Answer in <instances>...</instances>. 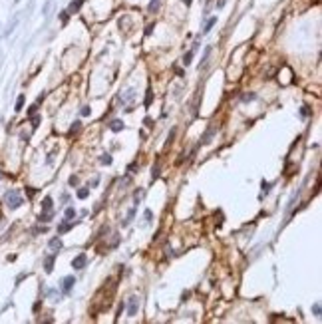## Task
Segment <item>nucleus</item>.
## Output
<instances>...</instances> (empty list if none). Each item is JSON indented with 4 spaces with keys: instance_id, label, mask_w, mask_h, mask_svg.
I'll return each instance as SVG.
<instances>
[{
    "instance_id": "f03ea898",
    "label": "nucleus",
    "mask_w": 322,
    "mask_h": 324,
    "mask_svg": "<svg viewBox=\"0 0 322 324\" xmlns=\"http://www.w3.org/2000/svg\"><path fill=\"white\" fill-rule=\"evenodd\" d=\"M85 265H88V255L85 253H80L78 257L72 258V268H78V271H80V268H84Z\"/></svg>"
},
{
    "instance_id": "473e14b6",
    "label": "nucleus",
    "mask_w": 322,
    "mask_h": 324,
    "mask_svg": "<svg viewBox=\"0 0 322 324\" xmlns=\"http://www.w3.org/2000/svg\"><path fill=\"white\" fill-rule=\"evenodd\" d=\"M191 2H193V0H183V4H185V6H191Z\"/></svg>"
},
{
    "instance_id": "20e7f679",
    "label": "nucleus",
    "mask_w": 322,
    "mask_h": 324,
    "mask_svg": "<svg viewBox=\"0 0 322 324\" xmlns=\"http://www.w3.org/2000/svg\"><path fill=\"white\" fill-rule=\"evenodd\" d=\"M137 308H139V300L133 296V298H129V308H127V316H135L137 314Z\"/></svg>"
},
{
    "instance_id": "2eb2a0df",
    "label": "nucleus",
    "mask_w": 322,
    "mask_h": 324,
    "mask_svg": "<svg viewBox=\"0 0 322 324\" xmlns=\"http://www.w3.org/2000/svg\"><path fill=\"white\" fill-rule=\"evenodd\" d=\"M213 133H215V127L207 129V133H205L203 137H201V141H203V143H209V141H211V137H213Z\"/></svg>"
},
{
    "instance_id": "a878e982",
    "label": "nucleus",
    "mask_w": 322,
    "mask_h": 324,
    "mask_svg": "<svg viewBox=\"0 0 322 324\" xmlns=\"http://www.w3.org/2000/svg\"><path fill=\"white\" fill-rule=\"evenodd\" d=\"M312 314L314 316H320V304H318V302H316V304H312Z\"/></svg>"
},
{
    "instance_id": "6e6552de",
    "label": "nucleus",
    "mask_w": 322,
    "mask_h": 324,
    "mask_svg": "<svg viewBox=\"0 0 322 324\" xmlns=\"http://www.w3.org/2000/svg\"><path fill=\"white\" fill-rule=\"evenodd\" d=\"M215 24H217V16H213V18H209L207 22H205V26H203V34H209V32H211V28H213Z\"/></svg>"
},
{
    "instance_id": "6ab92c4d",
    "label": "nucleus",
    "mask_w": 322,
    "mask_h": 324,
    "mask_svg": "<svg viewBox=\"0 0 322 324\" xmlns=\"http://www.w3.org/2000/svg\"><path fill=\"white\" fill-rule=\"evenodd\" d=\"M24 100H26V98H24V94H20V95H18V100H16V111H20V110H22Z\"/></svg>"
},
{
    "instance_id": "c756f323",
    "label": "nucleus",
    "mask_w": 322,
    "mask_h": 324,
    "mask_svg": "<svg viewBox=\"0 0 322 324\" xmlns=\"http://www.w3.org/2000/svg\"><path fill=\"white\" fill-rule=\"evenodd\" d=\"M151 217H153V213L147 209V211H145V221H147V223H151Z\"/></svg>"
},
{
    "instance_id": "5701e85b",
    "label": "nucleus",
    "mask_w": 322,
    "mask_h": 324,
    "mask_svg": "<svg viewBox=\"0 0 322 324\" xmlns=\"http://www.w3.org/2000/svg\"><path fill=\"white\" fill-rule=\"evenodd\" d=\"M261 189H262V193L266 195V193L270 191V183H269V181H262V183H261Z\"/></svg>"
},
{
    "instance_id": "c85d7f7f",
    "label": "nucleus",
    "mask_w": 322,
    "mask_h": 324,
    "mask_svg": "<svg viewBox=\"0 0 322 324\" xmlns=\"http://www.w3.org/2000/svg\"><path fill=\"white\" fill-rule=\"evenodd\" d=\"M36 110H38V104H34L32 107H30V110H28V115H30V117H32V115L36 114Z\"/></svg>"
},
{
    "instance_id": "dca6fc26",
    "label": "nucleus",
    "mask_w": 322,
    "mask_h": 324,
    "mask_svg": "<svg viewBox=\"0 0 322 324\" xmlns=\"http://www.w3.org/2000/svg\"><path fill=\"white\" fill-rule=\"evenodd\" d=\"M147 10L155 14L157 10H159V0H151V2H149V6H147Z\"/></svg>"
},
{
    "instance_id": "393cba45",
    "label": "nucleus",
    "mask_w": 322,
    "mask_h": 324,
    "mask_svg": "<svg viewBox=\"0 0 322 324\" xmlns=\"http://www.w3.org/2000/svg\"><path fill=\"white\" fill-rule=\"evenodd\" d=\"M78 183H80V177H78V175H72V177H70V185H72V187H76Z\"/></svg>"
},
{
    "instance_id": "a211bd4d",
    "label": "nucleus",
    "mask_w": 322,
    "mask_h": 324,
    "mask_svg": "<svg viewBox=\"0 0 322 324\" xmlns=\"http://www.w3.org/2000/svg\"><path fill=\"white\" fill-rule=\"evenodd\" d=\"M191 60H193V50H189V52H187V54L183 56V64H185V66H189V64H191Z\"/></svg>"
},
{
    "instance_id": "39448f33",
    "label": "nucleus",
    "mask_w": 322,
    "mask_h": 324,
    "mask_svg": "<svg viewBox=\"0 0 322 324\" xmlns=\"http://www.w3.org/2000/svg\"><path fill=\"white\" fill-rule=\"evenodd\" d=\"M54 261H56V255H48V257L44 258V271L46 272L54 271Z\"/></svg>"
},
{
    "instance_id": "9b49d317",
    "label": "nucleus",
    "mask_w": 322,
    "mask_h": 324,
    "mask_svg": "<svg viewBox=\"0 0 322 324\" xmlns=\"http://www.w3.org/2000/svg\"><path fill=\"white\" fill-rule=\"evenodd\" d=\"M42 211H44V213L52 211V197H44V201H42Z\"/></svg>"
},
{
    "instance_id": "1a4fd4ad",
    "label": "nucleus",
    "mask_w": 322,
    "mask_h": 324,
    "mask_svg": "<svg viewBox=\"0 0 322 324\" xmlns=\"http://www.w3.org/2000/svg\"><path fill=\"white\" fill-rule=\"evenodd\" d=\"M123 125H125V124H123L121 119H114V121L109 124V129H111V131H121Z\"/></svg>"
},
{
    "instance_id": "4468645a",
    "label": "nucleus",
    "mask_w": 322,
    "mask_h": 324,
    "mask_svg": "<svg viewBox=\"0 0 322 324\" xmlns=\"http://www.w3.org/2000/svg\"><path fill=\"white\" fill-rule=\"evenodd\" d=\"M64 217H66L68 221H72L74 217H76V209H74V207H68V209L64 211Z\"/></svg>"
},
{
    "instance_id": "423d86ee",
    "label": "nucleus",
    "mask_w": 322,
    "mask_h": 324,
    "mask_svg": "<svg viewBox=\"0 0 322 324\" xmlns=\"http://www.w3.org/2000/svg\"><path fill=\"white\" fill-rule=\"evenodd\" d=\"M72 227H74V221H64V223H60L58 225V235H64V233H68V231L72 229Z\"/></svg>"
},
{
    "instance_id": "9d476101",
    "label": "nucleus",
    "mask_w": 322,
    "mask_h": 324,
    "mask_svg": "<svg viewBox=\"0 0 322 324\" xmlns=\"http://www.w3.org/2000/svg\"><path fill=\"white\" fill-rule=\"evenodd\" d=\"M48 247L52 249V251H56V253H58V251H62V241H60V239H50Z\"/></svg>"
},
{
    "instance_id": "f257e3e1",
    "label": "nucleus",
    "mask_w": 322,
    "mask_h": 324,
    "mask_svg": "<svg viewBox=\"0 0 322 324\" xmlns=\"http://www.w3.org/2000/svg\"><path fill=\"white\" fill-rule=\"evenodd\" d=\"M4 201H6V205H8L10 209H18V207L24 203L22 195H20L18 191H14V189H10V191L4 193Z\"/></svg>"
},
{
    "instance_id": "2f4dec72",
    "label": "nucleus",
    "mask_w": 322,
    "mask_h": 324,
    "mask_svg": "<svg viewBox=\"0 0 322 324\" xmlns=\"http://www.w3.org/2000/svg\"><path fill=\"white\" fill-rule=\"evenodd\" d=\"M151 30H153V24H149V26L145 28V34H151Z\"/></svg>"
},
{
    "instance_id": "0eeeda50",
    "label": "nucleus",
    "mask_w": 322,
    "mask_h": 324,
    "mask_svg": "<svg viewBox=\"0 0 322 324\" xmlns=\"http://www.w3.org/2000/svg\"><path fill=\"white\" fill-rule=\"evenodd\" d=\"M84 2H85V0H76V2H72V4H70V8H68L66 12H68V14H76L78 10L82 8V4H84Z\"/></svg>"
},
{
    "instance_id": "7c9ffc66",
    "label": "nucleus",
    "mask_w": 322,
    "mask_h": 324,
    "mask_svg": "<svg viewBox=\"0 0 322 324\" xmlns=\"http://www.w3.org/2000/svg\"><path fill=\"white\" fill-rule=\"evenodd\" d=\"M90 114H92V110L88 107V105H85V107H82V115H90Z\"/></svg>"
},
{
    "instance_id": "f8f14e48",
    "label": "nucleus",
    "mask_w": 322,
    "mask_h": 324,
    "mask_svg": "<svg viewBox=\"0 0 322 324\" xmlns=\"http://www.w3.org/2000/svg\"><path fill=\"white\" fill-rule=\"evenodd\" d=\"M135 211H137V205H133L131 209H129V213H127V219L123 221V225H129L133 221V217H135Z\"/></svg>"
},
{
    "instance_id": "bb28decb",
    "label": "nucleus",
    "mask_w": 322,
    "mask_h": 324,
    "mask_svg": "<svg viewBox=\"0 0 322 324\" xmlns=\"http://www.w3.org/2000/svg\"><path fill=\"white\" fill-rule=\"evenodd\" d=\"M255 98H256L255 94H246V95H243V101H253Z\"/></svg>"
},
{
    "instance_id": "4be33fe9",
    "label": "nucleus",
    "mask_w": 322,
    "mask_h": 324,
    "mask_svg": "<svg viewBox=\"0 0 322 324\" xmlns=\"http://www.w3.org/2000/svg\"><path fill=\"white\" fill-rule=\"evenodd\" d=\"M157 177H159V165H155V167L151 169V181H155Z\"/></svg>"
},
{
    "instance_id": "72a5a7b5",
    "label": "nucleus",
    "mask_w": 322,
    "mask_h": 324,
    "mask_svg": "<svg viewBox=\"0 0 322 324\" xmlns=\"http://www.w3.org/2000/svg\"><path fill=\"white\" fill-rule=\"evenodd\" d=\"M0 179H2V171H0Z\"/></svg>"
},
{
    "instance_id": "b1692460",
    "label": "nucleus",
    "mask_w": 322,
    "mask_h": 324,
    "mask_svg": "<svg viewBox=\"0 0 322 324\" xmlns=\"http://www.w3.org/2000/svg\"><path fill=\"white\" fill-rule=\"evenodd\" d=\"M80 125H82L80 121H74V125H72V129H70V135H74V133H76L78 129H80Z\"/></svg>"
},
{
    "instance_id": "412c9836",
    "label": "nucleus",
    "mask_w": 322,
    "mask_h": 324,
    "mask_svg": "<svg viewBox=\"0 0 322 324\" xmlns=\"http://www.w3.org/2000/svg\"><path fill=\"white\" fill-rule=\"evenodd\" d=\"M151 100H153V94H151V90H147V94H145V107L151 105Z\"/></svg>"
},
{
    "instance_id": "7ed1b4c3",
    "label": "nucleus",
    "mask_w": 322,
    "mask_h": 324,
    "mask_svg": "<svg viewBox=\"0 0 322 324\" xmlns=\"http://www.w3.org/2000/svg\"><path fill=\"white\" fill-rule=\"evenodd\" d=\"M74 284H76V278H74V274H68V277L62 278V292H70L72 288H74Z\"/></svg>"
},
{
    "instance_id": "f3484780",
    "label": "nucleus",
    "mask_w": 322,
    "mask_h": 324,
    "mask_svg": "<svg viewBox=\"0 0 322 324\" xmlns=\"http://www.w3.org/2000/svg\"><path fill=\"white\" fill-rule=\"evenodd\" d=\"M88 195H90V189H88V187H82V189L78 191V199H85Z\"/></svg>"
},
{
    "instance_id": "cd10ccee",
    "label": "nucleus",
    "mask_w": 322,
    "mask_h": 324,
    "mask_svg": "<svg viewBox=\"0 0 322 324\" xmlns=\"http://www.w3.org/2000/svg\"><path fill=\"white\" fill-rule=\"evenodd\" d=\"M310 114V110H308L306 105H302V107H300V115H302V117H306V115Z\"/></svg>"
},
{
    "instance_id": "ddd939ff",
    "label": "nucleus",
    "mask_w": 322,
    "mask_h": 324,
    "mask_svg": "<svg viewBox=\"0 0 322 324\" xmlns=\"http://www.w3.org/2000/svg\"><path fill=\"white\" fill-rule=\"evenodd\" d=\"M52 217H54V211H48V213H40V221L42 223H48V221H52Z\"/></svg>"
},
{
    "instance_id": "aec40b11",
    "label": "nucleus",
    "mask_w": 322,
    "mask_h": 324,
    "mask_svg": "<svg viewBox=\"0 0 322 324\" xmlns=\"http://www.w3.org/2000/svg\"><path fill=\"white\" fill-rule=\"evenodd\" d=\"M100 163H104V165H111V155H108V153H105V155H101V157H100Z\"/></svg>"
}]
</instances>
